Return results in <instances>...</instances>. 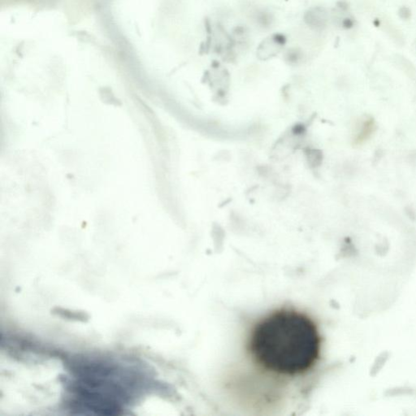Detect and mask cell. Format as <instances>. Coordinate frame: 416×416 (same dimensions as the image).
<instances>
[{
	"label": "cell",
	"instance_id": "cell-3",
	"mask_svg": "<svg viewBox=\"0 0 416 416\" xmlns=\"http://www.w3.org/2000/svg\"><path fill=\"white\" fill-rule=\"evenodd\" d=\"M324 13L321 9L311 10L306 14V17H305V21L307 22V25H309L310 27H313L315 29L317 28L323 27L325 22V18H324Z\"/></svg>",
	"mask_w": 416,
	"mask_h": 416
},
{
	"label": "cell",
	"instance_id": "cell-2",
	"mask_svg": "<svg viewBox=\"0 0 416 416\" xmlns=\"http://www.w3.org/2000/svg\"><path fill=\"white\" fill-rule=\"evenodd\" d=\"M284 45V39L280 38L279 35H276L273 38H269L259 46L258 52L259 55H261L262 58H269L277 54L279 51L282 46Z\"/></svg>",
	"mask_w": 416,
	"mask_h": 416
},
{
	"label": "cell",
	"instance_id": "cell-1",
	"mask_svg": "<svg viewBox=\"0 0 416 416\" xmlns=\"http://www.w3.org/2000/svg\"><path fill=\"white\" fill-rule=\"evenodd\" d=\"M246 349L262 369L294 376L316 365L321 355V337L308 315L283 308L271 312L253 326Z\"/></svg>",
	"mask_w": 416,
	"mask_h": 416
}]
</instances>
